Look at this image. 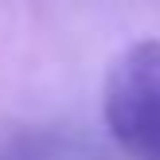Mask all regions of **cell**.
Listing matches in <instances>:
<instances>
[{
  "label": "cell",
  "instance_id": "obj_1",
  "mask_svg": "<svg viewBox=\"0 0 160 160\" xmlns=\"http://www.w3.org/2000/svg\"><path fill=\"white\" fill-rule=\"evenodd\" d=\"M106 125L129 160H160V43L145 39L113 59Z\"/></svg>",
  "mask_w": 160,
  "mask_h": 160
},
{
  "label": "cell",
  "instance_id": "obj_2",
  "mask_svg": "<svg viewBox=\"0 0 160 160\" xmlns=\"http://www.w3.org/2000/svg\"><path fill=\"white\" fill-rule=\"evenodd\" d=\"M62 141L51 133H20L0 141V160H59Z\"/></svg>",
  "mask_w": 160,
  "mask_h": 160
}]
</instances>
